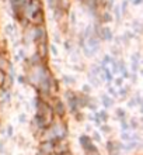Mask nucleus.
I'll use <instances>...</instances> for the list:
<instances>
[{
    "instance_id": "1",
    "label": "nucleus",
    "mask_w": 143,
    "mask_h": 155,
    "mask_svg": "<svg viewBox=\"0 0 143 155\" xmlns=\"http://www.w3.org/2000/svg\"><path fill=\"white\" fill-rule=\"evenodd\" d=\"M82 47H83V52H84V55L87 58L94 57L97 51L100 49V38L95 37V35H91V37L84 40Z\"/></svg>"
},
{
    "instance_id": "9",
    "label": "nucleus",
    "mask_w": 143,
    "mask_h": 155,
    "mask_svg": "<svg viewBox=\"0 0 143 155\" xmlns=\"http://www.w3.org/2000/svg\"><path fill=\"white\" fill-rule=\"evenodd\" d=\"M53 152V143L49 140H41V143L38 145L37 155H49Z\"/></svg>"
},
{
    "instance_id": "44",
    "label": "nucleus",
    "mask_w": 143,
    "mask_h": 155,
    "mask_svg": "<svg viewBox=\"0 0 143 155\" xmlns=\"http://www.w3.org/2000/svg\"><path fill=\"white\" fill-rule=\"evenodd\" d=\"M79 2H83V0H79Z\"/></svg>"
},
{
    "instance_id": "17",
    "label": "nucleus",
    "mask_w": 143,
    "mask_h": 155,
    "mask_svg": "<svg viewBox=\"0 0 143 155\" xmlns=\"http://www.w3.org/2000/svg\"><path fill=\"white\" fill-rule=\"evenodd\" d=\"M4 137H6V138H13V137H14V126H13V124H7V126H6Z\"/></svg>"
},
{
    "instance_id": "33",
    "label": "nucleus",
    "mask_w": 143,
    "mask_h": 155,
    "mask_svg": "<svg viewBox=\"0 0 143 155\" xmlns=\"http://www.w3.org/2000/svg\"><path fill=\"white\" fill-rule=\"evenodd\" d=\"M82 93L89 94V96H90V93H91V86H90V85H83V87H82Z\"/></svg>"
},
{
    "instance_id": "13",
    "label": "nucleus",
    "mask_w": 143,
    "mask_h": 155,
    "mask_svg": "<svg viewBox=\"0 0 143 155\" xmlns=\"http://www.w3.org/2000/svg\"><path fill=\"white\" fill-rule=\"evenodd\" d=\"M101 103H102V106H104V109H112L115 104V100L112 97H110L108 94H102L101 96Z\"/></svg>"
},
{
    "instance_id": "10",
    "label": "nucleus",
    "mask_w": 143,
    "mask_h": 155,
    "mask_svg": "<svg viewBox=\"0 0 143 155\" xmlns=\"http://www.w3.org/2000/svg\"><path fill=\"white\" fill-rule=\"evenodd\" d=\"M44 20H45L44 12L39 10V12H37L35 14H33V17L30 18V23L33 24V27H38V25H44Z\"/></svg>"
},
{
    "instance_id": "3",
    "label": "nucleus",
    "mask_w": 143,
    "mask_h": 155,
    "mask_svg": "<svg viewBox=\"0 0 143 155\" xmlns=\"http://www.w3.org/2000/svg\"><path fill=\"white\" fill-rule=\"evenodd\" d=\"M51 107H52V111H53V114H55V117H58V118H63L66 116V113H67L65 102L61 100L58 96H55V97L52 99Z\"/></svg>"
},
{
    "instance_id": "7",
    "label": "nucleus",
    "mask_w": 143,
    "mask_h": 155,
    "mask_svg": "<svg viewBox=\"0 0 143 155\" xmlns=\"http://www.w3.org/2000/svg\"><path fill=\"white\" fill-rule=\"evenodd\" d=\"M105 148L108 155H119L122 151V143H119L118 140H108Z\"/></svg>"
},
{
    "instance_id": "39",
    "label": "nucleus",
    "mask_w": 143,
    "mask_h": 155,
    "mask_svg": "<svg viewBox=\"0 0 143 155\" xmlns=\"http://www.w3.org/2000/svg\"><path fill=\"white\" fill-rule=\"evenodd\" d=\"M84 130H86L87 134H90V133H93V126H90V124H86V126H84Z\"/></svg>"
},
{
    "instance_id": "38",
    "label": "nucleus",
    "mask_w": 143,
    "mask_h": 155,
    "mask_svg": "<svg viewBox=\"0 0 143 155\" xmlns=\"http://www.w3.org/2000/svg\"><path fill=\"white\" fill-rule=\"evenodd\" d=\"M25 55H24V49H18L17 52V59H24Z\"/></svg>"
},
{
    "instance_id": "28",
    "label": "nucleus",
    "mask_w": 143,
    "mask_h": 155,
    "mask_svg": "<svg viewBox=\"0 0 143 155\" xmlns=\"http://www.w3.org/2000/svg\"><path fill=\"white\" fill-rule=\"evenodd\" d=\"M7 152V148H6V140L0 138V155H4Z\"/></svg>"
},
{
    "instance_id": "27",
    "label": "nucleus",
    "mask_w": 143,
    "mask_h": 155,
    "mask_svg": "<svg viewBox=\"0 0 143 155\" xmlns=\"http://www.w3.org/2000/svg\"><path fill=\"white\" fill-rule=\"evenodd\" d=\"M63 83H66V85H73V83H76V78H72L69 76V75H66V76H63Z\"/></svg>"
},
{
    "instance_id": "21",
    "label": "nucleus",
    "mask_w": 143,
    "mask_h": 155,
    "mask_svg": "<svg viewBox=\"0 0 143 155\" xmlns=\"http://www.w3.org/2000/svg\"><path fill=\"white\" fill-rule=\"evenodd\" d=\"M107 92H108V96L110 97H118V90H117V87L115 86H110L108 85V87H107Z\"/></svg>"
},
{
    "instance_id": "18",
    "label": "nucleus",
    "mask_w": 143,
    "mask_h": 155,
    "mask_svg": "<svg viewBox=\"0 0 143 155\" xmlns=\"http://www.w3.org/2000/svg\"><path fill=\"white\" fill-rule=\"evenodd\" d=\"M115 117L118 118V120H123V118H126V110L125 109H115Z\"/></svg>"
},
{
    "instance_id": "26",
    "label": "nucleus",
    "mask_w": 143,
    "mask_h": 155,
    "mask_svg": "<svg viewBox=\"0 0 143 155\" xmlns=\"http://www.w3.org/2000/svg\"><path fill=\"white\" fill-rule=\"evenodd\" d=\"M73 117H74V120H76L77 123H83V120L86 118V116H84L83 111H77V113H74L73 114Z\"/></svg>"
},
{
    "instance_id": "4",
    "label": "nucleus",
    "mask_w": 143,
    "mask_h": 155,
    "mask_svg": "<svg viewBox=\"0 0 143 155\" xmlns=\"http://www.w3.org/2000/svg\"><path fill=\"white\" fill-rule=\"evenodd\" d=\"M65 99H66V102H67V107H69V111L72 114L80 111V107H79V104H77V97H76V92H74V90H72V89L66 90Z\"/></svg>"
},
{
    "instance_id": "36",
    "label": "nucleus",
    "mask_w": 143,
    "mask_h": 155,
    "mask_svg": "<svg viewBox=\"0 0 143 155\" xmlns=\"http://www.w3.org/2000/svg\"><path fill=\"white\" fill-rule=\"evenodd\" d=\"M121 10H122V13L123 14H126V8H128V0H123L122 2V6H121Z\"/></svg>"
},
{
    "instance_id": "11",
    "label": "nucleus",
    "mask_w": 143,
    "mask_h": 155,
    "mask_svg": "<svg viewBox=\"0 0 143 155\" xmlns=\"http://www.w3.org/2000/svg\"><path fill=\"white\" fill-rule=\"evenodd\" d=\"M37 54L38 57L41 58L42 61L45 62L46 58H48V42H41V44H37Z\"/></svg>"
},
{
    "instance_id": "30",
    "label": "nucleus",
    "mask_w": 143,
    "mask_h": 155,
    "mask_svg": "<svg viewBox=\"0 0 143 155\" xmlns=\"http://www.w3.org/2000/svg\"><path fill=\"white\" fill-rule=\"evenodd\" d=\"M119 124H121V128H122V131H131V130H129V124H128V120H126V118L119 120Z\"/></svg>"
},
{
    "instance_id": "37",
    "label": "nucleus",
    "mask_w": 143,
    "mask_h": 155,
    "mask_svg": "<svg viewBox=\"0 0 143 155\" xmlns=\"http://www.w3.org/2000/svg\"><path fill=\"white\" fill-rule=\"evenodd\" d=\"M138 104H136V100H135V97H132V99H129V102H128V107H136Z\"/></svg>"
},
{
    "instance_id": "43",
    "label": "nucleus",
    "mask_w": 143,
    "mask_h": 155,
    "mask_svg": "<svg viewBox=\"0 0 143 155\" xmlns=\"http://www.w3.org/2000/svg\"><path fill=\"white\" fill-rule=\"evenodd\" d=\"M105 0H97V3H104Z\"/></svg>"
},
{
    "instance_id": "19",
    "label": "nucleus",
    "mask_w": 143,
    "mask_h": 155,
    "mask_svg": "<svg viewBox=\"0 0 143 155\" xmlns=\"http://www.w3.org/2000/svg\"><path fill=\"white\" fill-rule=\"evenodd\" d=\"M90 138H91V141H93V143L94 144H100L102 141V137H101V134H100V133H98V131H93V133H90Z\"/></svg>"
},
{
    "instance_id": "6",
    "label": "nucleus",
    "mask_w": 143,
    "mask_h": 155,
    "mask_svg": "<svg viewBox=\"0 0 143 155\" xmlns=\"http://www.w3.org/2000/svg\"><path fill=\"white\" fill-rule=\"evenodd\" d=\"M41 42H48V34L44 25L34 27V44H41Z\"/></svg>"
},
{
    "instance_id": "25",
    "label": "nucleus",
    "mask_w": 143,
    "mask_h": 155,
    "mask_svg": "<svg viewBox=\"0 0 143 155\" xmlns=\"http://www.w3.org/2000/svg\"><path fill=\"white\" fill-rule=\"evenodd\" d=\"M100 131L101 133H104V134H111V131H112V128H111V126H108V124H101L100 126Z\"/></svg>"
},
{
    "instance_id": "24",
    "label": "nucleus",
    "mask_w": 143,
    "mask_h": 155,
    "mask_svg": "<svg viewBox=\"0 0 143 155\" xmlns=\"http://www.w3.org/2000/svg\"><path fill=\"white\" fill-rule=\"evenodd\" d=\"M17 120H18V124H27L28 123V116L25 114V113H20Z\"/></svg>"
},
{
    "instance_id": "15",
    "label": "nucleus",
    "mask_w": 143,
    "mask_h": 155,
    "mask_svg": "<svg viewBox=\"0 0 143 155\" xmlns=\"http://www.w3.org/2000/svg\"><path fill=\"white\" fill-rule=\"evenodd\" d=\"M84 2V4H86V7L89 8V12L93 13L94 14L95 13V8H97V0H83Z\"/></svg>"
},
{
    "instance_id": "34",
    "label": "nucleus",
    "mask_w": 143,
    "mask_h": 155,
    "mask_svg": "<svg viewBox=\"0 0 143 155\" xmlns=\"http://www.w3.org/2000/svg\"><path fill=\"white\" fill-rule=\"evenodd\" d=\"M6 34L13 35V34H14V25H13V24H7V25H6Z\"/></svg>"
},
{
    "instance_id": "2",
    "label": "nucleus",
    "mask_w": 143,
    "mask_h": 155,
    "mask_svg": "<svg viewBox=\"0 0 143 155\" xmlns=\"http://www.w3.org/2000/svg\"><path fill=\"white\" fill-rule=\"evenodd\" d=\"M79 144H80V147L86 155H100V151H98L97 145H95L93 141H91L90 135L87 134H82L79 137Z\"/></svg>"
},
{
    "instance_id": "32",
    "label": "nucleus",
    "mask_w": 143,
    "mask_h": 155,
    "mask_svg": "<svg viewBox=\"0 0 143 155\" xmlns=\"http://www.w3.org/2000/svg\"><path fill=\"white\" fill-rule=\"evenodd\" d=\"M101 21L102 23H108V21H111V14L110 12H104L101 14Z\"/></svg>"
},
{
    "instance_id": "35",
    "label": "nucleus",
    "mask_w": 143,
    "mask_h": 155,
    "mask_svg": "<svg viewBox=\"0 0 143 155\" xmlns=\"http://www.w3.org/2000/svg\"><path fill=\"white\" fill-rule=\"evenodd\" d=\"M114 14H115V20H117V21L121 20V8H119V7H115L114 8Z\"/></svg>"
},
{
    "instance_id": "29",
    "label": "nucleus",
    "mask_w": 143,
    "mask_h": 155,
    "mask_svg": "<svg viewBox=\"0 0 143 155\" xmlns=\"http://www.w3.org/2000/svg\"><path fill=\"white\" fill-rule=\"evenodd\" d=\"M6 76H7V74H6L4 71L0 69V89H3L4 83H6Z\"/></svg>"
},
{
    "instance_id": "5",
    "label": "nucleus",
    "mask_w": 143,
    "mask_h": 155,
    "mask_svg": "<svg viewBox=\"0 0 143 155\" xmlns=\"http://www.w3.org/2000/svg\"><path fill=\"white\" fill-rule=\"evenodd\" d=\"M42 10V2L41 0H30L28 6L25 7L24 13H23V17H24L25 20H30L33 14H35L37 12Z\"/></svg>"
},
{
    "instance_id": "42",
    "label": "nucleus",
    "mask_w": 143,
    "mask_h": 155,
    "mask_svg": "<svg viewBox=\"0 0 143 155\" xmlns=\"http://www.w3.org/2000/svg\"><path fill=\"white\" fill-rule=\"evenodd\" d=\"M143 0H132V4L133 6H139V4H142Z\"/></svg>"
},
{
    "instance_id": "20",
    "label": "nucleus",
    "mask_w": 143,
    "mask_h": 155,
    "mask_svg": "<svg viewBox=\"0 0 143 155\" xmlns=\"http://www.w3.org/2000/svg\"><path fill=\"white\" fill-rule=\"evenodd\" d=\"M97 114H98V117H100V120H101L102 123H107L108 121V118H110V116H108V113H107L105 109H102V110H97Z\"/></svg>"
},
{
    "instance_id": "41",
    "label": "nucleus",
    "mask_w": 143,
    "mask_h": 155,
    "mask_svg": "<svg viewBox=\"0 0 143 155\" xmlns=\"http://www.w3.org/2000/svg\"><path fill=\"white\" fill-rule=\"evenodd\" d=\"M131 81L133 82V83H136V82H138V74H132V76H131Z\"/></svg>"
},
{
    "instance_id": "14",
    "label": "nucleus",
    "mask_w": 143,
    "mask_h": 155,
    "mask_svg": "<svg viewBox=\"0 0 143 155\" xmlns=\"http://www.w3.org/2000/svg\"><path fill=\"white\" fill-rule=\"evenodd\" d=\"M118 97L121 99V100H125V99L129 97V93H131V90H129V87H125V86H121V87H118Z\"/></svg>"
},
{
    "instance_id": "16",
    "label": "nucleus",
    "mask_w": 143,
    "mask_h": 155,
    "mask_svg": "<svg viewBox=\"0 0 143 155\" xmlns=\"http://www.w3.org/2000/svg\"><path fill=\"white\" fill-rule=\"evenodd\" d=\"M128 124H129V130L131 131H136V130H139L140 128V124H139V120L138 118H131L129 121H128Z\"/></svg>"
},
{
    "instance_id": "31",
    "label": "nucleus",
    "mask_w": 143,
    "mask_h": 155,
    "mask_svg": "<svg viewBox=\"0 0 143 155\" xmlns=\"http://www.w3.org/2000/svg\"><path fill=\"white\" fill-rule=\"evenodd\" d=\"M112 82H114V86H115V87H121V86H123V79L121 76L114 78V79H112Z\"/></svg>"
},
{
    "instance_id": "23",
    "label": "nucleus",
    "mask_w": 143,
    "mask_h": 155,
    "mask_svg": "<svg viewBox=\"0 0 143 155\" xmlns=\"http://www.w3.org/2000/svg\"><path fill=\"white\" fill-rule=\"evenodd\" d=\"M48 52L52 54L53 58H56L58 55H59V51H58V48H56V45L55 44H48Z\"/></svg>"
},
{
    "instance_id": "22",
    "label": "nucleus",
    "mask_w": 143,
    "mask_h": 155,
    "mask_svg": "<svg viewBox=\"0 0 143 155\" xmlns=\"http://www.w3.org/2000/svg\"><path fill=\"white\" fill-rule=\"evenodd\" d=\"M3 92V97L0 99L2 103H10L11 102V93L8 92V90H2Z\"/></svg>"
},
{
    "instance_id": "40",
    "label": "nucleus",
    "mask_w": 143,
    "mask_h": 155,
    "mask_svg": "<svg viewBox=\"0 0 143 155\" xmlns=\"http://www.w3.org/2000/svg\"><path fill=\"white\" fill-rule=\"evenodd\" d=\"M17 81L20 82V83H25V82H27V79H25V76H23V75H20V76L17 78Z\"/></svg>"
},
{
    "instance_id": "12",
    "label": "nucleus",
    "mask_w": 143,
    "mask_h": 155,
    "mask_svg": "<svg viewBox=\"0 0 143 155\" xmlns=\"http://www.w3.org/2000/svg\"><path fill=\"white\" fill-rule=\"evenodd\" d=\"M139 65H140V54L136 52L131 57V69L132 74H138L139 71Z\"/></svg>"
},
{
    "instance_id": "8",
    "label": "nucleus",
    "mask_w": 143,
    "mask_h": 155,
    "mask_svg": "<svg viewBox=\"0 0 143 155\" xmlns=\"http://www.w3.org/2000/svg\"><path fill=\"white\" fill-rule=\"evenodd\" d=\"M69 151H70V147H69V143H67L66 138L53 143V154L62 155V154H66V152H69Z\"/></svg>"
}]
</instances>
